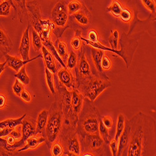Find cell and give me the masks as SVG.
Listing matches in <instances>:
<instances>
[{"mask_svg": "<svg viewBox=\"0 0 156 156\" xmlns=\"http://www.w3.org/2000/svg\"><path fill=\"white\" fill-rule=\"evenodd\" d=\"M83 8L80 11L73 14V16L80 24L83 27H87L90 24V16L88 15H90V14L87 15V12H89V11H87L85 12L84 11H83Z\"/></svg>", "mask_w": 156, "mask_h": 156, "instance_id": "obj_24", "label": "cell"}, {"mask_svg": "<svg viewBox=\"0 0 156 156\" xmlns=\"http://www.w3.org/2000/svg\"><path fill=\"white\" fill-rule=\"evenodd\" d=\"M27 114H24L18 119H8L2 122H0V129L6 127L15 129L18 126H21L22 124L23 119L27 116Z\"/></svg>", "mask_w": 156, "mask_h": 156, "instance_id": "obj_23", "label": "cell"}, {"mask_svg": "<svg viewBox=\"0 0 156 156\" xmlns=\"http://www.w3.org/2000/svg\"><path fill=\"white\" fill-rule=\"evenodd\" d=\"M101 121H102L103 124L109 129H111L114 125L113 119L110 115H105V116L102 117V118L101 119Z\"/></svg>", "mask_w": 156, "mask_h": 156, "instance_id": "obj_41", "label": "cell"}, {"mask_svg": "<svg viewBox=\"0 0 156 156\" xmlns=\"http://www.w3.org/2000/svg\"><path fill=\"white\" fill-rule=\"evenodd\" d=\"M83 6L80 2L77 0H72V1L68 4V10L69 15H73L76 12L80 11L82 9Z\"/></svg>", "mask_w": 156, "mask_h": 156, "instance_id": "obj_31", "label": "cell"}, {"mask_svg": "<svg viewBox=\"0 0 156 156\" xmlns=\"http://www.w3.org/2000/svg\"><path fill=\"white\" fill-rule=\"evenodd\" d=\"M81 154L89 152L93 155H106L107 144L99 134H89L80 137Z\"/></svg>", "mask_w": 156, "mask_h": 156, "instance_id": "obj_10", "label": "cell"}, {"mask_svg": "<svg viewBox=\"0 0 156 156\" xmlns=\"http://www.w3.org/2000/svg\"><path fill=\"white\" fill-rule=\"evenodd\" d=\"M45 74H46V80L48 86L50 90L51 93L53 95H55L56 93L55 86V81L53 73L51 72L48 69L45 67Z\"/></svg>", "mask_w": 156, "mask_h": 156, "instance_id": "obj_27", "label": "cell"}, {"mask_svg": "<svg viewBox=\"0 0 156 156\" xmlns=\"http://www.w3.org/2000/svg\"><path fill=\"white\" fill-rule=\"evenodd\" d=\"M45 141L46 139L43 136L38 134L33 136L27 140V142H26L27 144H25V146L19 149L17 152H21L28 149H35L40 144H41L42 143L45 142Z\"/></svg>", "mask_w": 156, "mask_h": 156, "instance_id": "obj_19", "label": "cell"}, {"mask_svg": "<svg viewBox=\"0 0 156 156\" xmlns=\"http://www.w3.org/2000/svg\"><path fill=\"white\" fill-rule=\"evenodd\" d=\"M59 83L61 85L66 87L68 89L73 90L76 89V78L71 70L66 68H62L58 73Z\"/></svg>", "mask_w": 156, "mask_h": 156, "instance_id": "obj_11", "label": "cell"}, {"mask_svg": "<svg viewBox=\"0 0 156 156\" xmlns=\"http://www.w3.org/2000/svg\"><path fill=\"white\" fill-rule=\"evenodd\" d=\"M99 133L101 138L105 141V142L107 145H109L110 140V135H109V129H108L105 125L103 124L102 121H100L99 122Z\"/></svg>", "mask_w": 156, "mask_h": 156, "instance_id": "obj_29", "label": "cell"}, {"mask_svg": "<svg viewBox=\"0 0 156 156\" xmlns=\"http://www.w3.org/2000/svg\"><path fill=\"white\" fill-rule=\"evenodd\" d=\"M88 40L93 43L99 42V36L98 32L95 30H90L88 33Z\"/></svg>", "mask_w": 156, "mask_h": 156, "instance_id": "obj_43", "label": "cell"}, {"mask_svg": "<svg viewBox=\"0 0 156 156\" xmlns=\"http://www.w3.org/2000/svg\"><path fill=\"white\" fill-rule=\"evenodd\" d=\"M30 24H28L27 28L25 30L22 36L20 46L19 48V53L24 61L30 60Z\"/></svg>", "mask_w": 156, "mask_h": 156, "instance_id": "obj_13", "label": "cell"}, {"mask_svg": "<svg viewBox=\"0 0 156 156\" xmlns=\"http://www.w3.org/2000/svg\"><path fill=\"white\" fill-rule=\"evenodd\" d=\"M49 150L51 151V155L61 156L64 155V150L63 146L59 141H55L52 144Z\"/></svg>", "mask_w": 156, "mask_h": 156, "instance_id": "obj_30", "label": "cell"}, {"mask_svg": "<svg viewBox=\"0 0 156 156\" xmlns=\"http://www.w3.org/2000/svg\"><path fill=\"white\" fill-rule=\"evenodd\" d=\"M48 114L49 111L47 109H44L39 113L36 121V135L38 134L44 137Z\"/></svg>", "mask_w": 156, "mask_h": 156, "instance_id": "obj_17", "label": "cell"}, {"mask_svg": "<svg viewBox=\"0 0 156 156\" xmlns=\"http://www.w3.org/2000/svg\"><path fill=\"white\" fill-rule=\"evenodd\" d=\"M124 8L122 5L117 1V0H114L112 4L107 8L106 11L108 12H111L112 15L115 17H119L121 12H122Z\"/></svg>", "mask_w": 156, "mask_h": 156, "instance_id": "obj_26", "label": "cell"}, {"mask_svg": "<svg viewBox=\"0 0 156 156\" xmlns=\"http://www.w3.org/2000/svg\"><path fill=\"white\" fill-rule=\"evenodd\" d=\"M126 116L122 114H119L118 117V121H117V125H116V133L115 135V140L117 141H119V137L121 136L124 127H125V124H126Z\"/></svg>", "mask_w": 156, "mask_h": 156, "instance_id": "obj_25", "label": "cell"}, {"mask_svg": "<svg viewBox=\"0 0 156 156\" xmlns=\"http://www.w3.org/2000/svg\"><path fill=\"white\" fill-rule=\"evenodd\" d=\"M42 57H43V55H39L37 56H36L35 58L30 59V60L24 61L23 59H20L19 58H18L16 56H12L11 55H9L8 54H7L5 56V58L6 59V66L12 69L17 73L19 72L20 70L21 69V68L23 66H25L27 64H28L30 62H32L39 58H42Z\"/></svg>", "mask_w": 156, "mask_h": 156, "instance_id": "obj_14", "label": "cell"}, {"mask_svg": "<svg viewBox=\"0 0 156 156\" xmlns=\"http://www.w3.org/2000/svg\"><path fill=\"white\" fill-rule=\"evenodd\" d=\"M111 34L109 38V42L111 45V48L112 49H118V43H119V31L115 30H111Z\"/></svg>", "mask_w": 156, "mask_h": 156, "instance_id": "obj_32", "label": "cell"}, {"mask_svg": "<svg viewBox=\"0 0 156 156\" xmlns=\"http://www.w3.org/2000/svg\"><path fill=\"white\" fill-rule=\"evenodd\" d=\"M41 49H42L43 57L44 58L46 68L53 74L56 73L57 68H56V62L55 60V57L45 46H43Z\"/></svg>", "mask_w": 156, "mask_h": 156, "instance_id": "obj_21", "label": "cell"}, {"mask_svg": "<svg viewBox=\"0 0 156 156\" xmlns=\"http://www.w3.org/2000/svg\"><path fill=\"white\" fill-rule=\"evenodd\" d=\"M2 2H4V1H9V0H2Z\"/></svg>", "mask_w": 156, "mask_h": 156, "instance_id": "obj_48", "label": "cell"}, {"mask_svg": "<svg viewBox=\"0 0 156 156\" xmlns=\"http://www.w3.org/2000/svg\"><path fill=\"white\" fill-rule=\"evenodd\" d=\"M69 15L66 1L58 0L51 14V20L56 25L53 32L58 39L61 37L64 31L69 27L68 24Z\"/></svg>", "mask_w": 156, "mask_h": 156, "instance_id": "obj_8", "label": "cell"}, {"mask_svg": "<svg viewBox=\"0 0 156 156\" xmlns=\"http://www.w3.org/2000/svg\"><path fill=\"white\" fill-rule=\"evenodd\" d=\"M129 124L128 123V121L126 119L124 129L118 141V150L117 155H126L129 142Z\"/></svg>", "mask_w": 156, "mask_h": 156, "instance_id": "obj_16", "label": "cell"}, {"mask_svg": "<svg viewBox=\"0 0 156 156\" xmlns=\"http://www.w3.org/2000/svg\"><path fill=\"white\" fill-rule=\"evenodd\" d=\"M11 5L9 1H4L0 4V16H7L10 13Z\"/></svg>", "mask_w": 156, "mask_h": 156, "instance_id": "obj_36", "label": "cell"}, {"mask_svg": "<svg viewBox=\"0 0 156 156\" xmlns=\"http://www.w3.org/2000/svg\"><path fill=\"white\" fill-rule=\"evenodd\" d=\"M129 142L126 155H155V121L142 112L127 120Z\"/></svg>", "mask_w": 156, "mask_h": 156, "instance_id": "obj_1", "label": "cell"}, {"mask_svg": "<svg viewBox=\"0 0 156 156\" xmlns=\"http://www.w3.org/2000/svg\"><path fill=\"white\" fill-rule=\"evenodd\" d=\"M111 86V83L108 76H101L95 74L90 79L77 89L91 102L96 99L106 89Z\"/></svg>", "mask_w": 156, "mask_h": 156, "instance_id": "obj_6", "label": "cell"}, {"mask_svg": "<svg viewBox=\"0 0 156 156\" xmlns=\"http://www.w3.org/2000/svg\"><path fill=\"white\" fill-rule=\"evenodd\" d=\"M63 146L64 155H80L81 144L76 127L71 125H62L61 132L57 138Z\"/></svg>", "mask_w": 156, "mask_h": 156, "instance_id": "obj_7", "label": "cell"}, {"mask_svg": "<svg viewBox=\"0 0 156 156\" xmlns=\"http://www.w3.org/2000/svg\"><path fill=\"white\" fill-rule=\"evenodd\" d=\"M109 145L111 148L112 155L117 156V153H118V142L115 140V139H114L112 140H111Z\"/></svg>", "mask_w": 156, "mask_h": 156, "instance_id": "obj_42", "label": "cell"}, {"mask_svg": "<svg viewBox=\"0 0 156 156\" xmlns=\"http://www.w3.org/2000/svg\"><path fill=\"white\" fill-rule=\"evenodd\" d=\"M7 103L6 96L3 94H0V109L4 108Z\"/></svg>", "mask_w": 156, "mask_h": 156, "instance_id": "obj_46", "label": "cell"}, {"mask_svg": "<svg viewBox=\"0 0 156 156\" xmlns=\"http://www.w3.org/2000/svg\"><path fill=\"white\" fill-rule=\"evenodd\" d=\"M32 37H33V46L34 49V51L37 52L42 48L43 46L42 41L41 40V37L40 35L38 34V33L34 30H33L32 31Z\"/></svg>", "mask_w": 156, "mask_h": 156, "instance_id": "obj_34", "label": "cell"}, {"mask_svg": "<svg viewBox=\"0 0 156 156\" xmlns=\"http://www.w3.org/2000/svg\"><path fill=\"white\" fill-rule=\"evenodd\" d=\"M85 97L77 89L71 90V106L74 116L78 119Z\"/></svg>", "mask_w": 156, "mask_h": 156, "instance_id": "obj_15", "label": "cell"}, {"mask_svg": "<svg viewBox=\"0 0 156 156\" xmlns=\"http://www.w3.org/2000/svg\"><path fill=\"white\" fill-rule=\"evenodd\" d=\"M101 66L104 71L109 70L112 66V61H111L109 58L108 56H107L106 55H104V56L102 58Z\"/></svg>", "mask_w": 156, "mask_h": 156, "instance_id": "obj_39", "label": "cell"}, {"mask_svg": "<svg viewBox=\"0 0 156 156\" xmlns=\"http://www.w3.org/2000/svg\"><path fill=\"white\" fill-rule=\"evenodd\" d=\"M55 98L56 101L51 104L49 111L48 121L45 129V142L49 149L52 144L57 140L64 122L62 104L56 97Z\"/></svg>", "mask_w": 156, "mask_h": 156, "instance_id": "obj_4", "label": "cell"}, {"mask_svg": "<svg viewBox=\"0 0 156 156\" xmlns=\"http://www.w3.org/2000/svg\"><path fill=\"white\" fill-rule=\"evenodd\" d=\"M12 42L5 29L0 22V59L12 49Z\"/></svg>", "mask_w": 156, "mask_h": 156, "instance_id": "obj_12", "label": "cell"}, {"mask_svg": "<svg viewBox=\"0 0 156 156\" xmlns=\"http://www.w3.org/2000/svg\"><path fill=\"white\" fill-rule=\"evenodd\" d=\"M76 89L79 88L91 78L94 74H98L95 69H92L88 61L83 47L77 56V63L75 67Z\"/></svg>", "mask_w": 156, "mask_h": 156, "instance_id": "obj_9", "label": "cell"}, {"mask_svg": "<svg viewBox=\"0 0 156 156\" xmlns=\"http://www.w3.org/2000/svg\"><path fill=\"white\" fill-rule=\"evenodd\" d=\"M104 56V51L93 48H91V58L94 63L96 71L101 76H107L101 66V61Z\"/></svg>", "mask_w": 156, "mask_h": 156, "instance_id": "obj_18", "label": "cell"}, {"mask_svg": "<svg viewBox=\"0 0 156 156\" xmlns=\"http://www.w3.org/2000/svg\"><path fill=\"white\" fill-rule=\"evenodd\" d=\"M6 61L0 63V75L2 74V73L4 71V70L6 69Z\"/></svg>", "mask_w": 156, "mask_h": 156, "instance_id": "obj_47", "label": "cell"}, {"mask_svg": "<svg viewBox=\"0 0 156 156\" xmlns=\"http://www.w3.org/2000/svg\"><path fill=\"white\" fill-rule=\"evenodd\" d=\"M67 63L66 64L68 69L72 70L75 68L77 63V55L73 51H71L67 59Z\"/></svg>", "mask_w": 156, "mask_h": 156, "instance_id": "obj_35", "label": "cell"}, {"mask_svg": "<svg viewBox=\"0 0 156 156\" xmlns=\"http://www.w3.org/2000/svg\"><path fill=\"white\" fill-rule=\"evenodd\" d=\"M55 46L56 48V51L59 56L61 57L62 61L66 64L67 59L68 58V49L66 43L59 40L58 39L56 40L55 44Z\"/></svg>", "mask_w": 156, "mask_h": 156, "instance_id": "obj_22", "label": "cell"}, {"mask_svg": "<svg viewBox=\"0 0 156 156\" xmlns=\"http://www.w3.org/2000/svg\"><path fill=\"white\" fill-rule=\"evenodd\" d=\"M15 9V13L20 19V23H23L24 16L27 18L28 10L27 8V0H11Z\"/></svg>", "mask_w": 156, "mask_h": 156, "instance_id": "obj_20", "label": "cell"}, {"mask_svg": "<svg viewBox=\"0 0 156 156\" xmlns=\"http://www.w3.org/2000/svg\"><path fill=\"white\" fill-rule=\"evenodd\" d=\"M20 97L23 101H24L25 102H30L32 100L31 96L30 93L27 90H26L25 89L22 91V93L20 95Z\"/></svg>", "mask_w": 156, "mask_h": 156, "instance_id": "obj_44", "label": "cell"}, {"mask_svg": "<svg viewBox=\"0 0 156 156\" xmlns=\"http://www.w3.org/2000/svg\"><path fill=\"white\" fill-rule=\"evenodd\" d=\"M81 40L86 43V44L90 45L93 48L99 49L102 51H110L117 55L118 56H120L126 62L127 69L131 66L133 59L134 55L138 46V42L136 40H133V39L130 38L129 36L124 33H122L120 40V44L121 46V50L112 49L102 44L99 42H91L88 40H86V39H85L83 36H81Z\"/></svg>", "mask_w": 156, "mask_h": 156, "instance_id": "obj_5", "label": "cell"}, {"mask_svg": "<svg viewBox=\"0 0 156 156\" xmlns=\"http://www.w3.org/2000/svg\"><path fill=\"white\" fill-rule=\"evenodd\" d=\"M81 31L80 30H75V36L72 39L71 41V45L74 50L78 51L81 49Z\"/></svg>", "mask_w": 156, "mask_h": 156, "instance_id": "obj_33", "label": "cell"}, {"mask_svg": "<svg viewBox=\"0 0 156 156\" xmlns=\"http://www.w3.org/2000/svg\"><path fill=\"white\" fill-rule=\"evenodd\" d=\"M101 118L100 112L94 102L85 98L76 127L78 136L82 137L89 134H99Z\"/></svg>", "mask_w": 156, "mask_h": 156, "instance_id": "obj_3", "label": "cell"}, {"mask_svg": "<svg viewBox=\"0 0 156 156\" xmlns=\"http://www.w3.org/2000/svg\"><path fill=\"white\" fill-rule=\"evenodd\" d=\"M121 20L124 23H128L132 20L133 15L131 11H129L128 9L124 8L121 12V15L119 16Z\"/></svg>", "mask_w": 156, "mask_h": 156, "instance_id": "obj_37", "label": "cell"}, {"mask_svg": "<svg viewBox=\"0 0 156 156\" xmlns=\"http://www.w3.org/2000/svg\"><path fill=\"white\" fill-rule=\"evenodd\" d=\"M144 5L150 10L153 14L155 12V3L154 0H142Z\"/></svg>", "mask_w": 156, "mask_h": 156, "instance_id": "obj_40", "label": "cell"}, {"mask_svg": "<svg viewBox=\"0 0 156 156\" xmlns=\"http://www.w3.org/2000/svg\"><path fill=\"white\" fill-rule=\"evenodd\" d=\"M15 77L24 85H28L30 83V78L27 74V70H26V65L21 68L20 71L15 75Z\"/></svg>", "mask_w": 156, "mask_h": 156, "instance_id": "obj_28", "label": "cell"}, {"mask_svg": "<svg viewBox=\"0 0 156 156\" xmlns=\"http://www.w3.org/2000/svg\"><path fill=\"white\" fill-rule=\"evenodd\" d=\"M27 8L28 10L27 19L29 24L40 35L43 46L51 52L63 68H66V64L58 54L55 44L51 40V33L55 29L56 25L51 19L43 20L41 18V6L36 0L28 2L27 3Z\"/></svg>", "mask_w": 156, "mask_h": 156, "instance_id": "obj_2", "label": "cell"}, {"mask_svg": "<svg viewBox=\"0 0 156 156\" xmlns=\"http://www.w3.org/2000/svg\"><path fill=\"white\" fill-rule=\"evenodd\" d=\"M15 129H11V128H3L0 130V137H5L8 136Z\"/></svg>", "mask_w": 156, "mask_h": 156, "instance_id": "obj_45", "label": "cell"}, {"mask_svg": "<svg viewBox=\"0 0 156 156\" xmlns=\"http://www.w3.org/2000/svg\"><path fill=\"white\" fill-rule=\"evenodd\" d=\"M24 89V86H23V84L21 83L18 79L16 80L14 85L12 86V90H13V92L14 93L20 97V95L22 93L23 90Z\"/></svg>", "mask_w": 156, "mask_h": 156, "instance_id": "obj_38", "label": "cell"}]
</instances>
